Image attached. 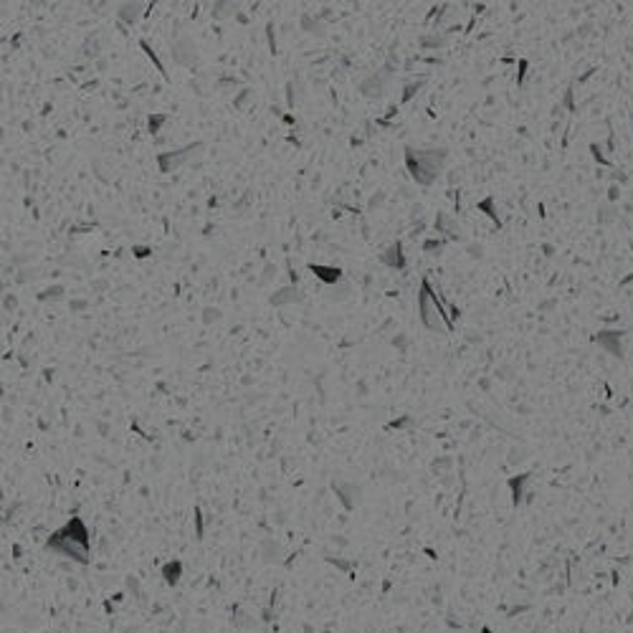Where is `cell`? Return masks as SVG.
Wrapping results in <instances>:
<instances>
[{
	"label": "cell",
	"mask_w": 633,
	"mask_h": 633,
	"mask_svg": "<svg viewBox=\"0 0 633 633\" xmlns=\"http://www.w3.org/2000/svg\"><path fill=\"white\" fill-rule=\"evenodd\" d=\"M608 198H611V201L621 198V188H618V185H611V188H608Z\"/></svg>",
	"instance_id": "cell-4"
},
{
	"label": "cell",
	"mask_w": 633,
	"mask_h": 633,
	"mask_svg": "<svg viewBox=\"0 0 633 633\" xmlns=\"http://www.w3.org/2000/svg\"><path fill=\"white\" fill-rule=\"evenodd\" d=\"M590 150H593V157H595L601 165H608V160L603 157V152H601V147H598V145H590Z\"/></svg>",
	"instance_id": "cell-3"
},
{
	"label": "cell",
	"mask_w": 633,
	"mask_h": 633,
	"mask_svg": "<svg viewBox=\"0 0 633 633\" xmlns=\"http://www.w3.org/2000/svg\"><path fill=\"white\" fill-rule=\"evenodd\" d=\"M616 218H618V211H616L613 206H603V208L598 211V220H601V223H613Z\"/></svg>",
	"instance_id": "cell-2"
},
{
	"label": "cell",
	"mask_w": 633,
	"mask_h": 633,
	"mask_svg": "<svg viewBox=\"0 0 633 633\" xmlns=\"http://www.w3.org/2000/svg\"><path fill=\"white\" fill-rule=\"evenodd\" d=\"M626 332L623 329H603V332H598L593 340L598 342V345H603L611 355H616V357H623V347H621V337H623Z\"/></svg>",
	"instance_id": "cell-1"
}]
</instances>
